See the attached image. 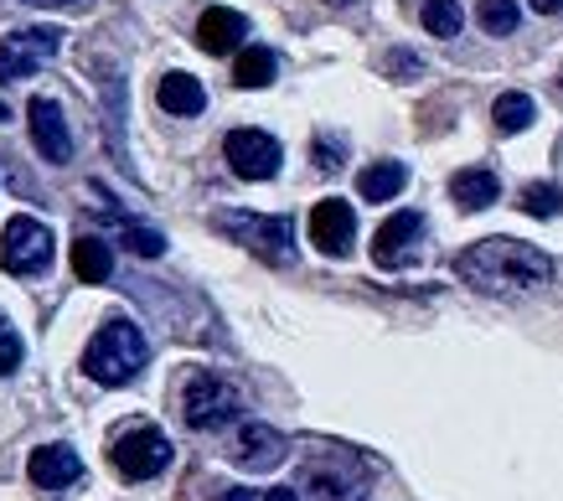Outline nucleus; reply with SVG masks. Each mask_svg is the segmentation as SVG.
I'll list each match as a JSON object with an SVG mask.
<instances>
[{"mask_svg":"<svg viewBox=\"0 0 563 501\" xmlns=\"http://www.w3.org/2000/svg\"><path fill=\"white\" fill-rule=\"evenodd\" d=\"M522 212H528V218H559L563 191L553 187V181H532V187H522Z\"/></svg>","mask_w":563,"mask_h":501,"instance_id":"23","label":"nucleus"},{"mask_svg":"<svg viewBox=\"0 0 563 501\" xmlns=\"http://www.w3.org/2000/svg\"><path fill=\"white\" fill-rule=\"evenodd\" d=\"M383 68H388L393 78H404V84H409V78H419V73H424V63H419L413 53H388V63H383Z\"/></svg>","mask_w":563,"mask_h":501,"instance_id":"28","label":"nucleus"},{"mask_svg":"<svg viewBox=\"0 0 563 501\" xmlns=\"http://www.w3.org/2000/svg\"><path fill=\"white\" fill-rule=\"evenodd\" d=\"M57 47H63V32H57V26H26V32L5 36V42H0V88L16 84V78H32L36 63L52 57Z\"/></svg>","mask_w":563,"mask_h":501,"instance_id":"8","label":"nucleus"},{"mask_svg":"<svg viewBox=\"0 0 563 501\" xmlns=\"http://www.w3.org/2000/svg\"><path fill=\"white\" fill-rule=\"evenodd\" d=\"M16 367H21V336L0 321V378H5V372H16Z\"/></svg>","mask_w":563,"mask_h":501,"instance_id":"27","label":"nucleus"},{"mask_svg":"<svg viewBox=\"0 0 563 501\" xmlns=\"http://www.w3.org/2000/svg\"><path fill=\"white\" fill-rule=\"evenodd\" d=\"M306 486H310V501H362V481H352L346 470L316 466Z\"/></svg>","mask_w":563,"mask_h":501,"instance_id":"19","label":"nucleus"},{"mask_svg":"<svg viewBox=\"0 0 563 501\" xmlns=\"http://www.w3.org/2000/svg\"><path fill=\"white\" fill-rule=\"evenodd\" d=\"M218 233L243 243L254 259L264 264H290L295 259V223L290 218H258V212H218L212 218Z\"/></svg>","mask_w":563,"mask_h":501,"instance_id":"3","label":"nucleus"},{"mask_svg":"<svg viewBox=\"0 0 563 501\" xmlns=\"http://www.w3.org/2000/svg\"><path fill=\"white\" fill-rule=\"evenodd\" d=\"M559 99H563V68H559Z\"/></svg>","mask_w":563,"mask_h":501,"instance_id":"34","label":"nucleus"},{"mask_svg":"<svg viewBox=\"0 0 563 501\" xmlns=\"http://www.w3.org/2000/svg\"><path fill=\"white\" fill-rule=\"evenodd\" d=\"M52 227L36 223V218H11L5 223V233H0V264H5V275L16 279H36L42 269H52Z\"/></svg>","mask_w":563,"mask_h":501,"instance_id":"6","label":"nucleus"},{"mask_svg":"<svg viewBox=\"0 0 563 501\" xmlns=\"http://www.w3.org/2000/svg\"><path fill=\"white\" fill-rule=\"evenodd\" d=\"M73 275L84 279V285H103V279L114 275V254H109V243L84 233V238L73 243Z\"/></svg>","mask_w":563,"mask_h":501,"instance_id":"18","label":"nucleus"},{"mask_svg":"<svg viewBox=\"0 0 563 501\" xmlns=\"http://www.w3.org/2000/svg\"><path fill=\"white\" fill-rule=\"evenodd\" d=\"M222 156H228L233 176H243V181H269V176H279L285 151H279V140L264 135V130H233V135L222 140Z\"/></svg>","mask_w":563,"mask_h":501,"instance_id":"7","label":"nucleus"},{"mask_svg":"<svg viewBox=\"0 0 563 501\" xmlns=\"http://www.w3.org/2000/svg\"><path fill=\"white\" fill-rule=\"evenodd\" d=\"M109 460L124 481H155L161 470L172 466V439L155 430V424H130L124 434H114V449Z\"/></svg>","mask_w":563,"mask_h":501,"instance_id":"5","label":"nucleus"},{"mask_svg":"<svg viewBox=\"0 0 563 501\" xmlns=\"http://www.w3.org/2000/svg\"><path fill=\"white\" fill-rule=\"evenodd\" d=\"M222 501H258L254 491H243V486H233V491H222Z\"/></svg>","mask_w":563,"mask_h":501,"instance_id":"31","label":"nucleus"},{"mask_svg":"<svg viewBox=\"0 0 563 501\" xmlns=\"http://www.w3.org/2000/svg\"><path fill=\"white\" fill-rule=\"evenodd\" d=\"M409 187V171H404V160H377L367 171L357 176V191L362 202H393L398 191Z\"/></svg>","mask_w":563,"mask_h":501,"instance_id":"17","label":"nucleus"},{"mask_svg":"<svg viewBox=\"0 0 563 501\" xmlns=\"http://www.w3.org/2000/svg\"><path fill=\"white\" fill-rule=\"evenodd\" d=\"M264 501H300V497H295V486H274V491H264Z\"/></svg>","mask_w":563,"mask_h":501,"instance_id":"30","label":"nucleus"},{"mask_svg":"<svg viewBox=\"0 0 563 501\" xmlns=\"http://www.w3.org/2000/svg\"><path fill=\"white\" fill-rule=\"evenodd\" d=\"M243 414V393L218 372H191L187 388H181V419H187L197 434L228 430L233 419Z\"/></svg>","mask_w":563,"mask_h":501,"instance_id":"4","label":"nucleus"},{"mask_svg":"<svg viewBox=\"0 0 563 501\" xmlns=\"http://www.w3.org/2000/svg\"><path fill=\"white\" fill-rule=\"evenodd\" d=\"M331 5H352V0H331Z\"/></svg>","mask_w":563,"mask_h":501,"instance_id":"35","label":"nucleus"},{"mask_svg":"<svg viewBox=\"0 0 563 501\" xmlns=\"http://www.w3.org/2000/svg\"><path fill=\"white\" fill-rule=\"evenodd\" d=\"M346 145L336 135H316V171H342Z\"/></svg>","mask_w":563,"mask_h":501,"instance_id":"26","label":"nucleus"},{"mask_svg":"<svg viewBox=\"0 0 563 501\" xmlns=\"http://www.w3.org/2000/svg\"><path fill=\"white\" fill-rule=\"evenodd\" d=\"M124 248H130V254H140V259H161V254H166V238H161L155 227L124 223Z\"/></svg>","mask_w":563,"mask_h":501,"instance_id":"25","label":"nucleus"},{"mask_svg":"<svg viewBox=\"0 0 563 501\" xmlns=\"http://www.w3.org/2000/svg\"><path fill=\"white\" fill-rule=\"evenodd\" d=\"M274 68H279V63H274L269 47H243L239 63H233V84L239 88H269Z\"/></svg>","mask_w":563,"mask_h":501,"instance_id":"20","label":"nucleus"},{"mask_svg":"<svg viewBox=\"0 0 563 501\" xmlns=\"http://www.w3.org/2000/svg\"><path fill=\"white\" fill-rule=\"evenodd\" d=\"M36 5H73V0H36Z\"/></svg>","mask_w":563,"mask_h":501,"instance_id":"32","label":"nucleus"},{"mask_svg":"<svg viewBox=\"0 0 563 501\" xmlns=\"http://www.w3.org/2000/svg\"><path fill=\"white\" fill-rule=\"evenodd\" d=\"M0 120H11V109H5V104H0Z\"/></svg>","mask_w":563,"mask_h":501,"instance_id":"33","label":"nucleus"},{"mask_svg":"<svg viewBox=\"0 0 563 501\" xmlns=\"http://www.w3.org/2000/svg\"><path fill=\"white\" fill-rule=\"evenodd\" d=\"M419 238H424V218L419 212H393L373 238V264L377 269H409L419 259Z\"/></svg>","mask_w":563,"mask_h":501,"instance_id":"10","label":"nucleus"},{"mask_svg":"<svg viewBox=\"0 0 563 501\" xmlns=\"http://www.w3.org/2000/svg\"><path fill=\"white\" fill-rule=\"evenodd\" d=\"M450 197H455V208L465 212H486L501 197V181H496V171H486V166H465V171L450 176Z\"/></svg>","mask_w":563,"mask_h":501,"instance_id":"16","label":"nucleus"},{"mask_svg":"<svg viewBox=\"0 0 563 501\" xmlns=\"http://www.w3.org/2000/svg\"><path fill=\"white\" fill-rule=\"evenodd\" d=\"M492 120L501 135H517V130H528V124L538 120V104H532L528 93H501L492 104Z\"/></svg>","mask_w":563,"mask_h":501,"instance_id":"21","label":"nucleus"},{"mask_svg":"<svg viewBox=\"0 0 563 501\" xmlns=\"http://www.w3.org/2000/svg\"><path fill=\"white\" fill-rule=\"evenodd\" d=\"M455 275L486 294H522V290H538V285L553 279V259H548L538 243L481 238L455 259Z\"/></svg>","mask_w":563,"mask_h":501,"instance_id":"1","label":"nucleus"},{"mask_svg":"<svg viewBox=\"0 0 563 501\" xmlns=\"http://www.w3.org/2000/svg\"><path fill=\"white\" fill-rule=\"evenodd\" d=\"M243 36H249V21H243L239 11H228V5H212V11H202V21H197V47L212 57L233 53Z\"/></svg>","mask_w":563,"mask_h":501,"instance_id":"14","label":"nucleus"},{"mask_svg":"<svg viewBox=\"0 0 563 501\" xmlns=\"http://www.w3.org/2000/svg\"><path fill=\"white\" fill-rule=\"evenodd\" d=\"M26 124H32L36 156L47 160V166H68L73 160V135H68V120H63V104L47 99V93H36L32 104H26Z\"/></svg>","mask_w":563,"mask_h":501,"instance_id":"9","label":"nucleus"},{"mask_svg":"<svg viewBox=\"0 0 563 501\" xmlns=\"http://www.w3.org/2000/svg\"><path fill=\"white\" fill-rule=\"evenodd\" d=\"M476 21L492 36H512L517 32V5H512V0H481V5H476Z\"/></svg>","mask_w":563,"mask_h":501,"instance_id":"24","label":"nucleus"},{"mask_svg":"<svg viewBox=\"0 0 563 501\" xmlns=\"http://www.w3.org/2000/svg\"><path fill=\"white\" fill-rule=\"evenodd\" d=\"M155 104L176 114V120H191V114H202L207 109V88L191 78V73H166L161 84H155Z\"/></svg>","mask_w":563,"mask_h":501,"instance_id":"15","label":"nucleus"},{"mask_svg":"<svg viewBox=\"0 0 563 501\" xmlns=\"http://www.w3.org/2000/svg\"><path fill=\"white\" fill-rule=\"evenodd\" d=\"M352 238H357V212L346 208L342 197H325L310 212V243L321 248L325 259H346L352 254Z\"/></svg>","mask_w":563,"mask_h":501,"instance_id":"11","label":"nucleus"},{"mask_svg":"<svg viewBox=\"0 0 563 501\" xmlns=\"http://www.w3.org/2000/svg\"><path fill=\"white\" fill-rule=\"evenodd\" d=\"M532 11H538V16H559L563 0H532Z\"/></svg>","mask_w":563,"mask_h":501,"instance_id":"29","label":"nucleus"},{"mask_svg":"<svg viewBox=\"0 0 563 501\" xmlns=\"http://www.w3.org/2000/svg\"><path fill=\"white\" fill-rule=\"evenodd\" d=\"M26 476H32V486H42V491H63V486H73L84 476V455L73 445H42V449H32Z\"/></svg>","mask_w":563,"mask_h":501,"instance_id":"12","label":"nucleus"},{"mask_svg":"<svg viewBox=\"0 0 563 501\" xmlns=\"http://www.w3.org/2000/svg\"><path fill=\"white\" fill-rule=\"evenodd\" d=\"M145 363H151V342H145L140 326H130V321H109V326H99V336H93L88 352H84L88 378L103 382V388L135 382L140 372H145Z\"/></svg>","mask_w":563,"mask_h":501,"instance_id":"2","label":"nucleus"},{"mask_svg":"<svg viewBox=\"0 0 563 501\" xmlns=\"http://www.w3.org/2000/svg\"><path fill=\"white\" fill-rule=\"evenodd\" d=\"M233 460L243 470H274L285 460V434L269 430V424H243L239 445H233Z\"/></svg>","mask_w":563,"mask_h":501,"instance_id":"13","label":"nucleus"},{"mask_svg":"<svg viewBox=\"0 0 563 501\" xmlns=\"http://www.w3.org/2000/svg\"><path fill=\"white\" fill-rule=\"evenodd\" d=\"M419 21H424V32H429V36H461L465 11H461V0H424Z\"/></svg>","mask_w":563,"mask_h":501,"instance_id":"22","label":"nucleus"}]
</instances>
